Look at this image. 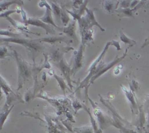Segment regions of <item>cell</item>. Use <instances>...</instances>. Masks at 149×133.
<instances>
[{
  "mask_svg": "<svg viewBox=\"0 0 149 133\" xmlns=\"http://www.w3.org/2000/svg\"><path fill=\"white\" fill-rule=\"evenodd\" d=\"M111 45L115 46V47H116V49L117 51H120L121 49V46H120L119 44V42H116V41H114V40H112L111 42Z\"/></svg>",
  "mask_w": 149,
  "mask_h": 133,
  "instance_id": "603a6c76",
  "label": "cell"
},
{
  "mask_svg": "<svg viewBox=\"0 0 149 133\" xmlns=\"http://www.w3.org/2000/svg\"><path fill=\"white\" fill-rule=\"evenodd\" d=\"M147 115H148V118L147 120H146V121H147V122H146V125H147L148 127H149V108L147 111Z\"/></svg>",
  "mask_w": 149,
  "mask_h": 133,
  "instance_id": "484cf974",
  "label": "cell"
},
{
  "mask_svg": "<svg viewBox=\"0 0 149 133\" xmlns=\"http://www.w3.org/2000/svg\"><path fill=\"white\" fill-rule=\"evenodd\" d=\"M117 13H119V15L121 17H129V18H133V13L135 12L134 8H121L117 10Z\"/></svg>",
  "mask_w": 149,
  "mask_h": 133,
  "instance_id": "5bb4252c",
  "label": "cell"
},
{
  "mask_svg": "<svg viewBox=\"0 0 149 133\" xmlns=\"http://www.w3.org/2000/svg\"><path fill=\"white\" fill-rule=\"evenodd\" d=\"M119 37H120V39H121V42H123L125 44L129 45V47H133V46L135 45L136 43L135 41L127 37V36L125 34V33L123 32V31H121V30L119 31Z\"/></svg>",
  "mask_w": 149,
  "mask_h": 133,
  "instance_id": "9a60e30c",
  "label": "cell"
},
{
  "mask_svg": "<svg viewBox=\"0 0 149 133\" xmlns=\"http://www.w3.org/2000/svg\"><path fill=\"white\" fill-rule=\"evenodd\" d=\"M45 6L47 7V9H46V13H45V15L44 17H42V18H40V19L41 21H42L43 22L46 23H49V24H51V25H54V27H56L58 28V27L55 25L54 21H53V19H52V13H51V11H50V8L49 5H48L46 2H45Z\"/></svg>",
  "mask_w": 149,
  "mask_h": 133,
  "instance_id": "9c48e42d",
  "label": "cell"
},
{
  "mask_svg": "<svg viewBox=\"0 0 149 133\" xmlns=\"http://www.w3.org/2000/svg\"><path fill=\"white\" fill-rule=\"evenodd\" d=\"M74 23H71L70 25L68 27H66L64 28V33H66V34L72 37H75L76 35H75V30H74V27H75V25H74Z\"/></svg>",
  "mask_w": 149,
  "mask_h": 133,
  "instance_id": "e0dca14e",
  "label": "cell"
},
{
  "mask_svg": "<svg viewBox=\"0 0 149 133\" xmlns=\"http://www.w3.org/2000/svg\"><path fill=\"white\" fill-rule=\"evenodd\" d=\"M121 87L122 91L125 93V95L127 99H128L129 102L130 103L132 113H133V114L137 115L139 113V107L136 102V98L134 93L131 90H128L125 87L122 85V84H121Z\"/></svg>",
  "mask_w": 149,
  "mask_h": 133,
  "instance_id": "5b68a950",
  "label": "cell"
},
{
  "mask_svg": "<svg viewBox=\"0 0 149 133\" xmlns=\"http://www.w3.org/2000/svg\"><path fill=\"white\" fill-rule=\"evenodd\" d=\"M129 88H130V90L131 91H133V93H135V92L139 90V84L137 81L132 79H131V81H129Z\"/></svg>",
  "mask_w": 149,
  "mask_h": 133,
  "instance_id": "ac0fdd59",
  "label": "cell"
},
{
  "mask_svg": "<svg viewBox=\"0 0 149 133\" xmlns=\"http://www.w3.org/2000/svg\"><path fill=\"white\" fill-rule=\"evenodd\" d=\"M74 130L76 132H92V128H90L88 127H84L81 128H77V129H74Z\"/></svg>",
  "mask_w": 149,
  "mask_h": 133,
  "instance_id": "d6986e66",
  "label": "cell"
},
{
  "mask_svg": "<svg viewBox=\"0 0 149 133\" xmlns=\"http://www.w3.org/2000/svg\"><path fill=\"white\" fill-rule=\"evenodd\" d=\"M100 101H102V102L103 103V105L106 106L108 108H109V109L110 110H111L113 113V115L116 116V117H117V118H119V119L121 120L123 122L125 123V124H127V125H130V124H129V122L128 121H127L126 120H125L124 118H123L121 117V116L119 115L118 113H117L116 110L115 109V108H113V106L111 105V104L109 102V101H105V100H103V98H102V97L100 98Z\"/></svg>",
  "mask_w": 149,
  "mask_h": 133,
  "instance_id": "8fae6325",
  "label": "cell"
},
{
  "mask_svg": "<svg viewBox=\"0 0 149 133\" xmlns=\"http://www.w3.org/2000/svg\"><path fill=\"white\" fill-rule=\"evenodd\" d=\"M16 61L18 65V69H19V89H21V87L23 86V84L25 83V81L28 79L29 77H30L31 71L30 67L26 63L21 60V58L17 56L16 52L15 51Z\"/></svg>",
  "mask_w": 149,
  "mask_h": 133,
  "instance_id": "7a4b0ae2",
  "label": "cell"
},
{
  "mask_svg": "<svg viewBox=\"0 0 149 133\" xmlns=\"http://www.w3.org/2000/svg\"><path fill=\"white\" fill-rule=\"evenodd\" d=\"M19 4L23 5V1L21 0H4L0 2V12H2L8 9L11 5L13 4Z\"/></svg>",
  "mask_w": 149,
  "mask_h": 133,
  "instance_id": "30bf717a",
  "label": "cell"
},
{
  "mask_svg": "<svg viewBox=\"0 0 149 133\" xmlns=\"http://www.w3.org/2000/svg\"><path fill=\"white\" fill-rule=\"evenodd\" d=\"M25 22V25H32L44 28L47 31V33H50V34L54 33V31H52V29L49 25L43 23V21L40 20H40H38V19H29V20H26Z\"/></svg>",
  "mask_w": 149,
  "mask_h": 133,
  "instance_id": "52a82bcc",
  "label": "cell"
},
{
  "mask_svg": "<svg viewBox=\"0 0 149 133\" xmlns=\"http://www.w3.org/2000/svg\"><path fill=\"white\" fill-rule=\"evenodd\" d=\"M1 49V47H0V49Z\"/></svg>",
  "mask_w": 149,
  "mask_h": 133,
  "instance_id": "f1b7e54d",
  "label": "cell"
},
{
  "mask_svg": "<svg viewBox=\"0 0 149 133\" xmlns=\"http://www.w3.org/2000/svg\"><path fill=\"white\" fill-rule=\"evenodd\" d=\"M84 43H82L81 46L78 51L76 52L75 57H74V64L73 66V69L72 70V72L73 74H76V72L79 69L81 68L83 65V60H84Z\"/></svg>",
  "mask_w": 149,
  "mask_h": 133,
  "instance_id": "8992f818",
  "label": "cell"
},
{
  "mask_svg": "<svg viewBox=\"0 0 149 133\" xmlns=\"http://www.w3.org/2000/svg\"><path fill=\"white\" fill-rule=\"evenodd\" d=\"M149 45V36L146 39H145V42H144V43L143 44V45L141 46V48L142 49H143V48H144V47H145L146 46H147V45Z\"/></svg>",
  "mask_w": 149,
  "mask_h": 133,
  "instance_id": "cb8c5ba5",
  "label": "cell"
},
{
  "mask_svg": "<svg viewBox=\"0 0 149 133\" xmlns=\"http://www.w3.org/2000/svg\"><path fill=\"white\" fill-rule=\"evenodd\" d=\"M109 45H111V42H108L107 43V44H106V45L105 46V47H104V49H103L102 53H101L99 57H98L97 59H96L95 61L93 63V64L91 65L90 67V69H89L88 75L87 77H86V78L84 79L82 82H81V84L80 85V87H79V88L84 87L87 85L88 83L89 82V81H90V80L91 79V78H92L93 76L95 75V73H96V71H97L98 65H99L100 62L102 61V58L105 55V53L107 52V51L108 49V48H109Z\"/></svg>",
  "mask_w": 149,
  "mask_h": 133,
  "instance_id": "3957f363",
  "label": "cell"
},
{
  "mask_svg": "<svg viewBox=\"0 0 149 133\" xmlns=\"http://www.w3.org/2000/svg\"><path fill=\"white\" fill-rule=\"evenodd\" d=\"M1 99H2V91L1 89V87H0V101H1Z\"/></svg>",
  "mask_w": 149,
  "mask_h": 133,
  "instance_id": "4316f807",
  "label": "cell"
},
{
  "mask_svg": "<svg viewBox=\"0 0 149 133\" xmlns=\"http://www.w3.org/2000/svg\"><path fill=\"white\" fill-rule=\"evenodd\" d=\"M88 87H86V96H87L88 100L90 101V102L92 104L93 108V111H94V114L97 118V120L98 122H99L101 129H102L103 130L106 129L108 127H109V126L113 125V120L112 118H109L106 115L103 114L102 111L97 106V105H96L97 103L95 104L92 100H91V99L90 97H89L88 95Z\"/></svg>",
  "mask_w": 149,
  "mask_h": 133,
  "instance_id": "6da1fadb",
  "label": "cell"
},
{
  "mask_svg": "<svg viewBox=\"0 0 149 133\" xmlns=\"http://www.w3.org/2000/svg\"><path fill=\"white\" fill-rule=\"evenodd\" d=\"M16 12H18L17 10H9V11H8L6 12H5V13H3L1 14H0V18H6L7 17L9 16L10 14L11 13H16Z\"/></svg>",
  "mask_w": 149,
  "mask_h": 133,
  "instance_id": "7402d4cb",
  "label": "cell"
},
{
  "mask_svg": "<svg viewBox=\"0 0 149 133\" xmlns=\"http://www.w3.org/2000/svg\"><path fill=\"white\" fill-rule=\"evenodd\" d=\"M139 118L136 122V127H137L138 129H141L143 128L144 125L145 124L146 122V118L145 115V113L143 109V106H140L139 107Z\"/></svg>",
  "mask_w": 149,
  "mask_h": 133,
  "instance_id": "7c38bea8",
  "label": "cell"
},
{
  "mask_svg": "<svg viewBox=\"0 0 149 133\" xmlns=\"http://www.w3.org/2000/svg\"><path fill=\"white\" fill-rule=\"evenodd\" d=\"M60 67H61V70L62 72H63L64 75H65L67 81H68V83L70 84V87H72L70 79V78H69L70 74V67L65 63L64 62L63 59H62L61 62H60Z\"/></svg>",
  "mask_w": 149,
  "mask_h": 133,
  "instance_id": "4fadbf2b",
  "label": "cell"
},
{
  "mask_svg": "<svg viewBox=\"0 0 149 133\" xmlns=\"http://www.w3.org/2000/svg\"><path fill=\"white\" fill-rule=\"evenodd\" d=\"M141 0H133V1H132V3L131 4V5H130V7H131V8H133V7H134L136 6V4H137L139 1H140Z\"/></svg>",
  "mask_w": 149,
  "mask_h": 133,
  "instance_id": "d4e9b609",
  "label": "cell"
},
{
  "mask_svg": "<svg viewBox=\"0 0 149 133\" xmlns=\"http://www.w3.org/2000/svg\"><path fill=\"white\" fill-rule=\"evenodd\" d=\"M52 9H53L54 13L56 16H60L61 15V9L59 8V7L56 6V4H52Z\"/></svg>",
  "mask_w": 149,
  "mask_h": 133,
  "instance_id": "44dd1931",
  "label": "cell"
},
{
  "mask_svg": "<svg viewBox=\"0 0 149 133\" xmlns=\"http://www.w3.org/2000/svg\"><path fill=\"white\" fill-rule=\"evenodd\" d=\"M61 19L62 21H63V23H64V25H67L68 23V21H70V18L68 15H67L66 12H64V11L61 12Z\"/></svg>",
  "mask_w": 149,
  "mask_h": 133,
  "instance_id": "ffe728a7",
  "label": "cell"
},
{
  "mask_svg": "<svg viewBox=\"0 0 149 133\" xmlns=\"http://www.w3.org/2000/svg\"><path fill=\"white\" fill-rule=\"evenodd\" d=\"M119 1L115 0H104L103 2V8L108 13H111L114 9H116Z\"/></svg>",
  "mask_w": 149,
  "mask_h": 133,
  "instance_id": "ba28073f",
  "label": "cell"
},
{
  "mask_svg": "<svg viewBox=\"0 0 149 133\" xmlns=\"http://www.w3.org/2000/svg\"><path fill=\"white\" fill-rule=\"evenodd\" d=\"M13 106H12V107L9 108V110L5 109V107H4L3 108L4 110L2 111V112L0 113V130H1L2 127H3V125L4 122H5V120H6L7 117H8V115L9 114V113H10L11 111L12 108H13Z\"/></svg>",
  "mask_w": 149,
  "mask_h": 133,
  "instance_id": "2e32d148",
  "label": "cell"
},
{
  "mask_svg": "<svg viewBox=\"0 0 149 133\" xmlns=\"http://www.w3.org/2000/svg\"><path fill=\"white\" fill-rule=\"evenodd\" d=\"M128 47L127 49H126L125 52V53L123 55H122L121 57H116L115 58V59L112 62L109 63H108L107 65H104L103 63V65H102V67H101V68L100 69L99 71H98V72L96 73L94 76H93L92 78H91L90 79V83H93V81H95V80L96 79H97L98 77H99L100 76L102 75H103V73H105V72L109 71V70L112 68L113 67L115 66V65H117V63H119V62H121L123 59H125V57L127 56V51H128V49H129Z\"/></svg>",
  "mask_w": 149,
  "mask_h": 133,
  "instance_id": "277c9868",
  "label": "cell"
},
{
  "mask_svg": "<svg viewBox=\"0 0 149 133\" xmlns=\"http://www.w3.org/2000/svg\"><path fill=\"white\" fill-rule=\"evenodd\" d=\"M146 96H148V100H149V95H146Z\"/></svg>",
  "mask_w": 149,
  "mask_h": 133,
  "instance_id": "83f0119b",
  "label": "cell"
}]
</instances>
